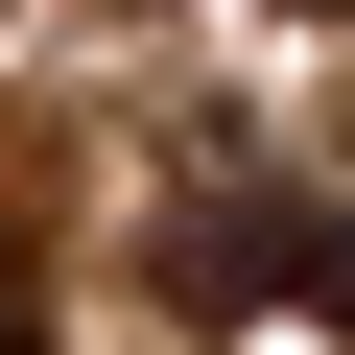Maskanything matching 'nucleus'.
<instances>
[{"mask_svg": "<svg viewBox=\"0 0 355 355\" xmlns=\"http://www.w3.org/2000/svg\"><path fill=\"white\" fill-rule=\"evenodd\" d=\"M0 284H24V261H0Z\"/></svg>", "mask_w": 355, "mask_h": 355, "instance_id": "obj_3", "label": "nucleus"}, {"mask_svg": "<svg viewBox=\"0 0 355 355\" xmlns=\"http://www.w3.org/2000/svg\"><path fill=\"white\" fill-rule=\"evenodd\" d=\"M166 308L190 331H237V308H308V331H355V214H308V190H261V166H214V190H166Z\"/></svg>", "mask_w": 355, "mask_h": 355, "instance_id": "obj_1", "label": "nucleus"}, {"mask_svg": "<svg viewBox=\"0 0 355 355\" xmlns=\"http://www.w3.org/2000/svg\"><path fill=\"white\" fill-rule=\"evenodd\" d=\"M0 355H48V308H24V284H0Z\"/></svg>", "mask_w": 355, "mask_h": 355, "instance_id": "obj_2", "label": "nucleus"}]
</instances>
